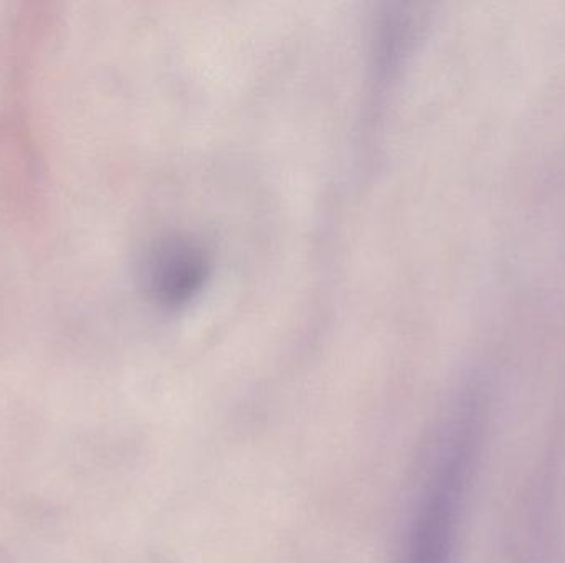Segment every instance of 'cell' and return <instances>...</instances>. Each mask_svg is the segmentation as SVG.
<instances>
[{
	"mask_svg": "<svg viewBox=\"0 0 565 563\" xmlns=\"http://www.w3.org/2000/svg\"><path fill=\"white\" fill-rule=\"evenodd\" d=\"M445 436L412 506L395 563H451L475 456L473 412Z\"/></svg>",
	"mask_w": 565,
	"mask_h": 563,
	"instance_id": "6da1fadb",
	"label": "cell"
},
{
	"mask_svg": "<svg viewBox=\"0 0 565 563\" xmlns=\"http://www.w3.org/2000/svg\"><path fill=\"white\" fill-rule=\"evenodd\" d=\"M205 268L207 261L199 248L185 241L166 243L156 251L149 267L151 290L161 303H188L204 283Z\"/></svg>",
	"mask_w": 565,
	"mask_h": 563,
	"instance_id": "7a4b0ae2",
	"label": "cell"
}]
</instances>
